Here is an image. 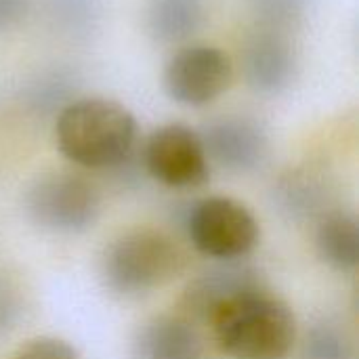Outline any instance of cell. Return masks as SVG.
Here are the masks:
<instances>
[{"label": "cell", "mask_w": 359, "mask_h": 359, "mask_svg": "<svg viewBox=\"0 0 359 359\" xmlns=\"http://www.w3.org/2000/svg\"><path fill=\"white\" fill-rule=\"evenodd\" d=\"M21 316V297L11 280L0 276V334L8 332Z\"/></svg>", "instance_id": "cell-20"}, {"label": "cell", "mask_w": 359, "mask_h": 359, "mask_svg": "<svg viewBox=\"0 0 359 359\" xmlns=\"http://www.w3.org/2000/svg\"><path fill=\"white\" fill-rule=\"evenodd\" d=\"M137 120L122 103L101 97L74 99L55 122L59 151L76 166L109 170L126 164L137 149Z\"/></svg>", "instance_id": "cell-1"}, {"label": "cell", "mask_w": 359, "mask_h": 359, "mask_svg": "<svg viewBox=\"0 0 359 359\" xmlns=\"http://www.w3.org/2000/svg\"><path fill=\"white\" fill-rule=\"evenodd\" d=\"M76 90V78L67 69H48L40 74L27 86V105L34 111H61L67 103H72V93Z\"/></svg>", "instance_id": "cell-16"}, {"label": "cell", "mask_w": 359, "mask_h": 359, "mask_svg": "<svg viewBox=\"0 0 359 359\" xmlns=\"http://www.w3.org/2000/svg\"><path fill=\"white\" fill-rule=\"evenodd\" d=\"M301 359H355V345L343 326L324 320L307 330Z\"/></svg>", "instance_id": "cell-15"}, {"label": "cell", "mask_w": 359, "mask_h": 359, "mask_svg": "<svg viewBox=\"0 0 359 359\" xmlns=\"http://www.w3.org/2000/svg\"><path fill=\"white\" fill-rule=\"evenodd\" d=\"M48 15L69 36H86L101 17V0H48Z\"/></svg>", "instance_id": "cell-17"}, {"label": "cell", "mask_w": 359, "mask_h": 359, "mask_svg": "<svg viewBox=\"0 0 359 359\" xmlns=\"http://www.w3.org/2000/svg\"><path fill=\"white\" fill-rule=\"evenodd\" d=\"M200 133L208 162L229 172H252L269 156L265 128L248 116H221L210 120Z\"/></svg>", "instance_id": "cell-9"}, {"label": "cell", "mask_w": 359, "mask_h": 359, "mask_svg": "<svg viewBox=\"0 0 359 359\" xmlns=\"http://www.w3.org/2000/svg\"><path fill=\"white\" fill-rule=\"evenodd\" d=\"M233 80L231 57L212 44H187L177 50L162 76L166 95L185 107H206L217 101Z\"/></svg>", "instance_id": "cell-7"}, {"label": "cell", "mask_w": 359, "mask_h": 359, "mask_svg": "<svg viewBox=\"0 0 359 359\" xmlns=\"http://www.w3.org/2000/svg\"><path fill=\"white\" fill-rule=\"evenodd\" d=\"M143 168L170 189H194L208 181L210 162L200 133L172 122L156 128L141 149Z\"/></svg>", "instance_id": "cell-6"}, {"label": "cell", "mask_w": 359, "mask_h": 359, "mask_svg": "<svg viewBox=\"0 0 359 359\" xmlns=\"http://www.w3.org/2000/svg\"><path fill=\"white\" fill-rule=\"evenodd\" d=\"M11 359H80L74 345L57 337H36L23 343Z\"/></svg>", "instance_id": "cell-19"}, {"label": "cell", "mask_w": 359, "mask_h": 359, "mask_svg": "<svg viewBox=\"0 0 359 359\" xmlns=\"http://www.w3.org/2000/svg\"><path fill=\"white\" fill-rule=\"evenodd\" d=\"M133 359H210L208 339L183 313H160L145 320L130 345Z\"/></svg>", "instance_id": "cell-11"}, {"label": "cell", "mask_w": 359, "mask_h": 359, "mask_svg": "<svg viewBox=\"0 0 359 359\" xmlns=\"http://www.w3.org/2000/svg\"><path fill=\"white\" fill-rule=\"evenodd\" d=\"M311 0H250L259 27L290 34L309 13Z\"/></svg>", "instance_id": "cell-18"}, {"label": "cell", "mask_w": 359, "mask_h": 359, "mask_svg": "<svg viewBox=\"0 0 359 359\" xmlns=\"http://www.w3.org/2000/svg\"><path fill=\"white\" fill-rule=\"evenodd\" d=\"M187 233L198 252L217 261H240L261 240V227L250 208L227 196L196 202L187 212Z\"/></svg>", "instance_id": "cell-5"}, {"label": "cell", "mask_w": 359, "mask_h": 359, "mask_svg": "<svg viewBox=\"0 0 359 359\" xmlns=\"http://www.w3.org/2000/svg\"><path fill=\"white\" fill-rule=\"evenodd\" d=\"M25 212L34 225L61 236H78L95 227L101 217L97 185L69 170L44 172L27 187Z\"/></svg>", "instance_id": "cell-4"}, {"label": "cell", "mask_w": 359, "mask_h": 359, "mask_svg": "<svg viewBox=\"0 0 359 359\" xmlns=\"http://www.w3.org/2000/svg\"><path fill=\"white\" fill-rule=\"evenodd\" d=\"M278 198L282 208L292 217H324L328 202V181L313 168L290 170L278 185Z\"/></svg>", "instance_id": "cell-14"}, {"label": "cell", "mask_w": 359, "mask_h": 359, "mask_svg": "<svg viewBox=\"0 0 359 359\" xmlns=\"http://www.w3.org/2000/svg\"><path fill=\"white\" fill-rule=\"evenodd\" d=\"M32 0H0V34L13 29L29 11Z\"/></svg>", "instance_id": "cell-21"}, {"label": "cell", "mask_w": 359, "mask_h": 359, "mask_svg": "<svg viewBox=\"0 0 359 359\" xmlns=\"http://www.w3.org/2000/svg\"><path fill=\"white\" fill-rule=\"evenodd\" d=\"M299 55L290 34L257 27L242 48V74L246 84L261 95H280L297 78Z\"/></svg>", "instance_id": "cell-10"}, {"label": "cell", "mask_w": 359, "mask_h": 359, "mask_svg": "<svg viewBox=\"0 0 359 359\" xmlns=\"http://www.w3.org/2000/svg\"><path fill=\"white\" fill-rule=\"evenodd\" d=\"M208 326L215 345L229 359H286L299 339L294 311L267 290L236 299Z\"/></svg>", "instance_id": "cell-2"}, {"label": "cell", "mask_w": 359, "mask_h": 359, "mask_svg": "<svg viewBox=\"0 0 359 359\" xmlns=\"http://www.w3.org/2000/svg\"><path fill=\"white\" fill-rule=\"evenodd\" d=\"M206 21L204 0H147V34L162 44H179L194 38Z\"/></svg>", "instance_id": "cell-13"}, {"label": "cell", "mask_w": 359, "mask_h": 359, "mask_svg": "<svg viewBox=\"0 0 359 359\" xmlns=\"http://www.w3.org/2000/svg\"><path fill=\"white\" fill-rule=\"evenodd\" d=\"M187 269V252L168 233L137 227L120 233L101 257L103 284L120 297H143L168 286Z\"/></svg>", "instance_id": "cell-3"}, {"label": "cell", "mask_w": 359, "mask_h": 359, "mask_svg": "<svg viewBox=\"0 0 359 359\" xmlns=\"http://www.w3.org/2000/svg\"><path fill=\"white\" fill-rule=\"evenodd\" d=\"M320 259L339 273H353L359 265V221L353 212L328 210L316 229Z\"/></svg>", "instance_id": "cell-12"}, {"label": "cell", "mask_w": 359, "mask_h": 359, "mask_svg": "<svg viewBox=\"0 0 359 359\" xmlns=\"http://www.w3.org/2000/svg\"><path fill=\"white\" fill-rule=\"evenodd\" d=\"M223 263L225 265L212 267L189 280L181 294L179 313H183L198 326H208L215 316L236 299L257 290H265L263 276L255 267L238 261Z\"/></svg>", "instance_id": "cell-8"}]
</instances>
